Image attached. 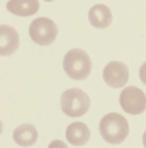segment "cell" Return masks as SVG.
<instances>
[{
    "instance_id": "cell-1",
    "label": "cell",
    "mask_w": 146,
    "mask_h": 148,
    "mask_svg": "<svg viewBox=\"0 0 146 148\" xmlns=\"http://www.w3.org/2000/svg\"><path fill=\"white\" fill-rule=\"evenodd\" d=\"M99 132L107 143L120 144L129 134V123L119 113H108L101 119Z\"/></svg>"
},
{
    "instance_id": "cell-4",
    "label": "cell",
    "mask_w": 146,
    "mask_h": 148,
    "mask_svg": "<svg viewBox=\"0 0 146 148\" xmlns=\"http://www.w3.org/2000/svg\"><path fill=\"white\" fill-rule=\"evenodd\" d=\"M29 36L38 45L48 46L58 37V26L51 18L38 17L29 26Z\"/></svg>"
},
{
    "instance_id": "cell-9",
    "label": "cell",
    "mask_w": 146,
    "mask_h": 148,
    "mask_svg": "<svg viewBox=\"0 0 146 148\" xmlns=\"http://www.w3.org/2000/svg\"><path fill=\"white\" fill-rule=\"evenodd\" d=\"M65 136L71 144L73 145H85L90 139V130L82 122H73L67 127Z\"/></svg>"
},
{
    "instance_id": "cell-7",
    "label": "cell",
    "mask_w": 146,
    "mask_h": 148,
    "mask_svg": "<svg viewBox=\"0 0 146 148\" xmlns=\"http://www.w3.org/2000/svg\"><path fill=\"white\" fill-rule=\"evenodd\" d=\"M20 46L18 33L9 25L0 26V54L4 56L16 53Z\"/></svg>"
},
{
    "instance_id": "cell-5",
    "label": "cell",
    "mask_w": 146,
    "mask_h": 148,
    "mask_svg": "<svg viewBox=\"0 0 146 148\" xmlns=\"http://www.w3.org/2000/svg\"><path fill=\"white\" fill-rule=\"evenodd\" d=\"M120 106L130 115L141 114L146 110V95L137 87H127L121 90Z\"/></svg>"
},
{
    "instance_id": "cell-2",
    "label": "cell",
    "mask_w": 146,
    "mask_h": 148,
    "mask_svg": "<svg viewBox=\"0 0 146 148\" xmlns=\"http://www.w3.org/2000/svg\"><path fill=\"white\" fill-rule=\"evenodd\" d=\"M91 59L81 49H73L65 54L63 60V68L65 73L73 80H84L91 72Z\"/></svg>"
},
{
    "instance_id": "cell-10",
    "label": "cell",
    "mask_w": 146,
    "mask_h": 148,
    "mask_svg": "<svg viewBox=\"0 0 146 148\" xmlns=\"http://www.w3.org/2000/svg\"><path fill=\"white\" fill-rule=\"evenodd\" d=\"M7 9L16 16H33L39 9V1L38 0H9L7 3Z\"/></svg>"
},
{
    "instance_id": "cell-13",
    "label": "cell",
    "mask_w": 146,
    "mask_h": 148,
    "mask_svg": "<svg viewBox=\"0 0 146 148\" xmlns=\"http://www.w3.org/2000/svg\"><path fill=\"white\" fill-rule=\"evenodd\" d=\"M56 144H59V145H61V147H67L65 144H64V143H61V142H52L50 144V147H54V145H56Z\"/></svg>"
},
{
    "instance_id": "cell-15",
    "label": "cell",
    "mask_w": 146,
    "mask_h": 148,
    "mask_svg": "<svg viewBox=\"0 0 146 148\" xmlns=\"http://www.w3.org/2000/svg\"><path fill=\"white\" fill-rule=\"evenodd\" d=\"M46 1H54V0H46Z\"/></svg>"
},
{
    "instance_id": "cell-14",
    "label": "cell",
    "mask_w": 146,
    "mask_h": 148,
    "mask_svg": "<svg viewBox=\"0 0 146 148\" xmlns=\"http://www.w3.org/2000/svg\"><path fill=\"white\" fill-rule=\"evenodd\" d=\"M142 143H143V145L146 147V131L143 132V136H142Z\"/></svg>"
},
{
    "instance_id": "cell-11",
    "label": "cell",
    "mask_w": 146,
    "mask_h": 148,
    "mask_svg": "<svg viewBox=\"0 0 146 148\" xmlns=\"http://www.w3.org/2000/svg\"><path fill=\"white\" fill-rule=\"evenodd\" d=\"M37 139H38V131L33 125L25 123L16 127V130L13 131V140L22 147H30L35 144Z\"/></svg>"
},
{
    "instance_id": "cell-8",
    "label": "cell",
    "mask_w": 146,
    "mask_h": 148,
    "mask_svg": "<svg viewBox=\"0 0 146 148\" xmlns=\"http://www.w3.org/2000/svg\"><path fill=\"white\" fill-rule=\"evenodd\" d=\"M112 13L105 4H95L89 11V21L96 29H106L112 23Z\"/></svg>"
},
{
    "instance_id": "cell-6",
    "label": "cell",
    "mask_w": 146,
    "mask_h": 148,
    "mask_svg": "<svg viewBox=\"0 0 146 148\" xmlns=\"http://www.w3.org/2000/svg\"><path fill=\"white\" fill-rule=\"evenodd\" d=\"M103 80L112 88H121L129 80V70L121 62H110L103 70Z\"/></svg>"
},
{
    "instance_id": "cell-3",
    "label": "cell",
    "mask_w": 146,
    "mask_h": 148,
    "mask_svg": "<svg viewBox=\"0 0 146 148\" xmlns=\"http://www.w3.org/2000/svg\"><path fill=\"white\" fill-rule=\"evenodd\" d=\"M60 105L68 117H82L90 109V97L82 89L71 88L61 95Z\"/></svg>"
},
{
    "instance_id": "cell-12",
    "label": "cell",
    "mask_w": 146,
    "mask_h": 148,
    "mask_svg": "<svg viewBox=\"0 0 146 148\" xmlns=\"http://www.w3.org/2000/svg\"><path fill=\"white\" fill-rule=\"evenodd\" d=\"M138 75H140V79L143 84L146 85V62L142 63V66L140 67V71H138Z\"/></svg>"
}]
</instances>
